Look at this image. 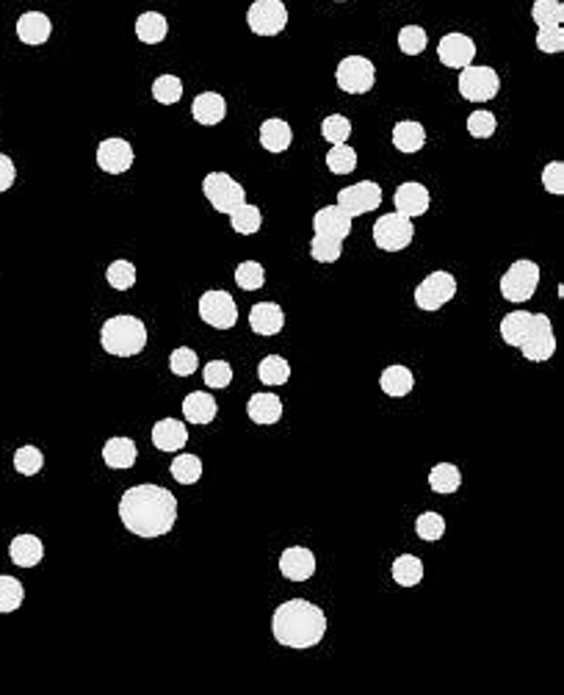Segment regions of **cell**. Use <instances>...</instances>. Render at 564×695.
I'll use <instances>...</instances> for the list:
<instances>
[{
	"instance_id": "603a6c76",
	"label": "cell",
	"mask_w": 564,
	"mask_h": 695,
	"mask_svg": "<svg viewBox=\"0 0 564 695\" xmlns=\"http://www.w3.org/2000/svg\"><path fill=\"white\" fill-rule=\"evenodd\" d=\"M9 557L17 568H34L44 557V546L36 534H17L9 546Z\"/></svg>"
},
{
	"instance_id": "ee69618b",
	"label": "cell",
	"mask_w": 564,
	"mask_h": 695,
	"mask_svg": "<svg viewBox=\"0 0 564 695\" xmlns=\"http://www.w3.org/2000/svg\"><path fill=\"white\" fill-rule=\"evenodd\" d=\"M169 368H172V374H178V377H191V374L199 368V357L194 349L178 347L172 355H169Z\"/></svg>"
},
{
	"instance_id": "8992f818",
	"label": "cell",
	"mask_w": 564,
	"mask_h": 695,
	"mask_svg": "<svg viewBox=\"0 0 564 695\" xmlns=\"http://www.w3.org/2000/svg\"><path fill=\"white\" fill-rule=\"evenodd\" d=\"M537 286H540V266L526 258L515 260L498 283L503 299H510V302H529L534 297Z\"/></svg>"
},
{
	"instance_id": "836d02e7",
	"label": "cell",
	"mask_w": 564,
	"mask_h": 695,
	"mask_svg": "<svg viewBox=\"0 0 564 695\" xmlns=\"http://www.w3.org/2000/svg\"><path fill=\"white\" fill-rule=\"evenodd\" d=\"M326 167L335 175H352L357 170V150L344 144H332V150L326 152Z\"/></svg>"
},
{
	"instance_id": "8d00e7d4",
	"label": "cell",
	"mask_w": 564,
	"mask_h": 695,
	"mask_svg": "<svg viewBox=\"0 0 564 695\" xmlns=\"http://www.w3.org/2000/svg\"><path fill=\"white\" fill-rule=\"evenodd\" d=\"M169 471H172V476L178 479L180 485H194V483H199V476H202V460L197 455H180V457L172 460Z\"/></svg>"
},
{
	"instance_id": "f546056e",
	"label": "cell",
	"mask_w": 564,
	"mask_h": 695,
	"mask_svg": "<svg viewBox=\"0 0 564 695\" xmlns=\"http://www.w3.org/2000/svg\"><path fill=\"white\" fill-rule=\"evenodd\" d=\"M460 485H462V474H460V468L454 463H437L429 471V488L434 494H442V496L457 494Z\"/></svg>"
},
{
	"instance_id": "681fc988",
	"label": "cell",
	"mask_w": 564,
	"mask_h": 695,
	"mask_svg": "<svg viewBox=\"0 0 564 695\" xmlns=\"http://www.w3.org/2000/svg\"><path fill=\"white\" fill-rule=\"evenodd\" d=\"M495 128H498V120H495V114L492 112H473L471 117H468V133L473 136V139H490L492 133H495Z\"/></svg>"
},
{
	"instance_id": "277c9868",
	"label": "cell",
	"mask_w": 564,
	"mask_h": 695,
	"mask_svg": "<svg viewBox=\"0 0 564 695\" xmlns=\"http://www.w3.org/2000/svg\"><path fill=\"white\" fill-rule=\"evenodd\" d=\"M100 347L114 357H133L147 347V328L136 316H114L100 330Z\"/></svg>"
},
{
	"instance_id": "4316f807",
	"label": "cell",
	"mask_w": 564,
	"mask_h": 695,
	"mask_svg": "<svg viewBox=\"0 0 564 695\" xmlns=\"http://www.w3.org/2000/svg\"><path fill=\"white\" fill-rule=\"evenodd\" d=\"M294 142V131L286 120H266L260 125V144L268 152H286Z\"/></svg>"
},
{
	"instance_id": "4fadbf2b",
	"label": "cell",
	"mask_w": 564,
	"mask_h": 695,
	"mask_svg": "<svg viewBox=\"0 0 564 695\" xmlns=\"http://www.w3.org/2000/svg\"><path fill=\"white\" fill-rule=\"evenodd\" d=\"M382 205V189L374 181H363L355 186H346L337 191V208L346 210L349 217H363V213H371Z\"/></svg>"
},
{
	"instance_id": "e0dca14e",
	"label": "cell",
	"mask_w": 564,
	"mask_h": 695,
	"mask_svg": "<svg viewBox=\"0 0 564 695\" xmlns=\"http://www.w3.org/2000/svg\"><path fill=\"white\" fill-rule=\"evenodd\" d=\"M393 202H396V210L404 213V217H423V213L429 210V189L423 183H415V181H407L396 189V194H393Z\"/></svg>"
},
{
	"instance_id": "4dcf8cb0",
	"label": "cell",
	"mask_w": 564,
	"mask_h": 695,
	"mask_svg": "<svg viewBox=\"0 0 564 695\" xmlns=\"http://www.w3.org/2000/svg\"><path fill=\"white\" fill-rule=\"evenodd\" d=\"M166 34H169V23H166V17H163L160 12H144V15H139V20H136V36H139L144 44H158V42L166 39Z\"/></svg>"
},
{
	"instance_id": "74e56055",
	"label": "cell",
	"mask_w": 564,
	"mask_h": 695,
	"mask_svg": "<svg viewBox=\"0 0 564 695\" xmlns=\"http://www.w3.org/2000/svg\"><path fill=\"white\" fill-rule=\"evenodd\" d=\"M341 255H344V241L341 239H329V236H321V233L313 236V241H310V258L313 260L335 263Z\"/></svg>"
},
{
	"instance_id": "9a60e30c",
	"label": "cell",
	"mask_w": 564,
	"mask_h": 695,
	"mask_svg": "<svg viewBox=\"0 0 564 695\" xmlns=\"http://www.w3.org/2000/svg\"><path fill=\"white\" fill-rule=\"evenodd\" d=\"M473 56H476V44L465 34H445L437 44L440 64H445L451 70H462L468 64H473Z\"/></svg>"
},
{
	"instance_id": "44dd1931",
	"label": "cell",
	"mask_w": 564,
	"mask_h": 695,
	"mask_svg": "<svg viewBox=\"0 0 564 695\" xmlns=\"http://www.w3.org/2000/svg\"><path fill=\"white\" fill-rule=\"evenodd\" d=\"M191 114L199 125H219L224 114H228V103H224L219 92H202L191 103Z\"/></svg>"
},
{
	"instance_id": "f35d334b",
	"label": "cell",
	"mask_w": 564,
	"mask_h": 695,
	"mask_svg": "<svg viewBox=\"0 0 564 695\" xmlns=\"http://www.w3.org/2000/svg\"><path fill=\"white\" fill-rule=\"evenodd\" d=\"M531 20H534L540 28L561 25V23H564V4H559V0H534Z\"/></svg>"
},
{
	"instance_id": "d6a6232c",
	"label": "cell",
	"mask_w": 564,
	"mask_h": 695,
	"mask_svg": "<svg viewBox=\"0 0 564 695\" xmlns=\"http://www.w3.org/2000/svg\"><path fill=\"white\" fill-rule=\"evenodd\" d=\"M230 222H233V230L238 236H252L263 225V213H260V208H255L249 202H241L238 208L230 210Z\"/></svg>"
},
{
	"instance_id": "b9f144b4",
	"label": "cell",
	"mask_w": 564,
	"mask_h": 695,
	"mask_svg": "<svg viewBox=\"0 0 564 695\" xmlns=\"http://www.w3.org/2000/svg\"><path fill=\"white\" fill-rule=\"evenodd\" d=\"M152 97L163 105H175L183 97V83L178 75H160L152 83Z\"/></svg>"
},
{
	"instance_id": "7c38bea8",
	"label": "cell",
	"mask_w": 564,
	"mask_h": 695,
	"mask_svg": "<svg viewBox=\"0 0 564 695\" xmlns=\"http://www.w3.org/2000/svg\"><path fill=\"white\" fill-rule=\"evenodd\" d=\"M457 86H460V94L465 100L487 103V100H492L501 92V78H498V73L492 67H473V64H468V67H462Z\"/></svg>"
},
{
	"instance_id": "7bdbcfd3",
	"label": "cell",
	"mask_w": 564,
	"mask_h": 695,
	"mask_svg": "<svg viewBox=\"0 0 564 695\" xmlns=\"http://www.w3.org/2000/svg\"><path fill=\"white\" fill-rule=\"evenodd\" d=\"M415 532H418V538L421 541H426V543H434V541H440L442 534H445V521H442V515L440 513H423V515H418V521H415Z\"/></svg>"
},
{
	"instance_id": "8fae6325",
	"label": "cell",
	"mask_w": 564,
	"mask_h": 695,
	"mask_svg": "<svg viewBox=\"0 0 564 695\" xmlns=\"http://www.w3.org/2000/svg\"><path fill=\"white\" fill-rule=\"evenodd\" d=\"M247 25L258 36H277L288 25V9L282 0H255L247 12Z\"/></svg>"
},
{
	"instance_id": "e575fe53",
	"label": "cell",
	"mask_w": 564,
	"mask_h": 695,
	"mask_svg": "<svg viewBox=\"0 0 564 695\" xmlns=\"http://www.w3.org/2000/svg\"><path fill=\"white\" fill-rule=\"evenodd\" d=\"M23 602H25V587H23V582L15 579V576H4V573H0V615L20 610Z\"/></svg>"
},
{
	"instance_id": "d6986e66",
	"label": "cell",
	"mask_w": 564,
	"mask_h": 695,
	"mask_svg": "<svg viewBox=\"0 0 564 695\" xmlns=\"http://www.w3.org/2000/svg\"><path fill=\"white\" fill-rule=\"evenodd\" d=\"M152 444L160 452H180L189 444V430L186 424L178 418H160L152 426Z\"/></svg>"
},
{
	"instance_id": "52a82bcc",
	"label": "cell",
	"mask_w": 564,
	"mask_h": 695,
	"mask_svg": "<svg viewBox=\"0 0 564 695\" xmlns=\"http://www.w3.org/2000/svg\"><path fill=\"white\" fill-rule=\"evenodd\" d=\"M202 194L219 213H230L241 202H247V191L228 172H208L202 181Z\"/></svg>"
},
{
	"instance_id": "2e32d148",
	"label": "cell",
	"mask_w": 564,
	"mask_h": 695,
	"mask_svg": "<svg viewBox=\"0 0 564 695\" xmlns=\"http://www.w3.org/2000/svg\"><path fill=\"white\" fill-rule=\"evenodd\" d=\"M279 573L288 582H307L316 573V557L305 546H291L279 557Z\"/></svg>"
},
{
	"instance_id": "ac0fdd59",
	"label": "cell",
	"mask_w": 564,
	"mask_h": 695,
	"mask_svg": "<svg viewBox=\"0 0 564 695\" xmlns=\"http://www.w3.org/2000/svg\"><path fill=\"white\" fill-rule=\"evenodd\" d=\"M313 230L321 233V236H329V239H346L352 233V217L346 210H341L337 205H326L321 210H316L313 217Z\"/></svg>"
},
{
	"instance_id": "7dc6e473",
	"label": "cell",
	"mask_w": 564,
	"mask_h": 695,
	"mask_svg": "<svg viewBox=\"0 0 564 695\" xmlns=\"http://www.w3.org/2000/svg\"><path fill=\"white\" fill-rule=\"evenodd\" d=\"M399 50L407 56H418L426 50V31L421 25H404L399 31Z\"/></svg>"
},
{
	"instance_id": "816d5d0a",
	"label": "cell",
	"mask_w": 564,
	"mask_h": 695,
	"mask_svg": "<svg viewBox=\"0 0 564 695\" xmlns=\"http://www.w3.org/2000/svg\"><path fill=\"white\" fill-rule=\"evenodd\" d=\"M542 186L550 194H564V164L561 162H550L542 170Z\"/></svg>"
},
{
	"instance_id": "cb8c5ba5",
	"label": "cell",
	"mask_w": 564,
	"mask_h": 695,
	"mask_svg": "<svg viewBox=\"0 0 564 695\" xmlns=\"http://www.w3.org/2000/svg\"><path fill=\"white\" fill-rule=\"evenodd\" d=\"M247 413L255 424L271 426L282 418V399L274 394H252L247 402Z\"/></svg>"
},
{
	"instance_id": "9c48e42d",
	"label": "cell",
	"mask_w": 564,
	"mask_h": 695,
	"mask_svg": "<svg viewBox=\"0 0 564 695\" xmlns=\"http://www.w3.org/2000/svg\"><path fill=\"white\" fill-rule=\"evenodd\" d=\"M335 81L346 94H365L376 83V67L365 56H346L335 70Z\"/></svg>"
},
{
	"instance_id": "db71d44e",
	"label": "cell",
	"mask_w": 564,
	"mask_h": 695,
	"mask_svg": "<svg viewBox=\"0 0 564 695\" xmlns=\"http://www.w3.org/2000/svg\"><path fill=\"white\" fill-rule=\"evenodd\" d=\"M337 4H344V0H337Z\"/></svg>"
},
{
	"instance_id": "f5cc1de1",
	"label": "cell",
	"mask_w": 564,
	"mask_h": 695,
	"mask_svg": "<svg viewBox=\"0 0 564 695\" xmlns=\"http://www.w3.org/2000/svg\"><path fill=\"white\" fill-rule=\"evenodd\" d=\"M15 181H17V170H15V162L9 155H4L0 152V194L4 191H9L12 186H15Z\"/></svg>"
},
{
	"instance_id": "5b68a950",
	"label": "cell",
	"mask_w": 564,
	"mask_h": 695,
	"mask_svg": "<svg viewBox=\"0 0 564 695\" xmlns=\"http://www.w3.org/2000/svg\"><path fill=\"white\" fill-rule=\"evenodd\" d=\"M415 236V225L404 213H384L374 222V244L382 252H402L413 244Z\"/></svg>"
},
{
	"instance_id": "d590c367",
	"label": "cell",
	"mask_w": 564,
	"mask_h": 695,
	"mask_svg": "<svg viewBox=\"0 0 564 695\" xmlns=\"http://www.w3.org/2000/svg\"><path fill=\"white\" fill-rule=\"evenodd\" d=\"M393 579L402 587H415L423 579V563L415 554H402L393 563Z\"/></svg>"
},
{
	"instance_id": "60d3db41",
	"label": "cell",
	"mask_w": 564,
	"mask_h": 695,
	"mask_svg": "<svg viewBox=\"0 0 564 695\" xmlns=\"http://www.w3.org/2000/svg\"><path fill=\"white\" fill-rule=\"evenodd\" d=\"M236 283L244 291H258L266 283V269L258 260H244V263H238V269H236Z\"/></svg>"
},
{
	"instance_id": "484cf974",
	"label": "cell",
	"mask_w": 564,
	"mask_h": 695,
	"mask_svg": "<svg viewBox=\"0 0 564 695\" xmlns=\"http://www.w3.org/2000/svg\"><path fill=\"white\" fill-rule=\"evenodd\" d=\"M102 460L114 471H128L136 463V444L131 438H108L102 446Z\"/></svg>"
},
{
	"instance_id": "30bf717a",
	"label": "cell",
	"mask_w": 564,
	"mask_h": 695,
	"mask_svg": "<svg viewBox=\"0 0 564 695\" xmlns=\"http://www.w3.org/2000/svg\"><path fill=\"white\" fill-rule=\"evenodd\" d=\"M457 297V278L451 272H432L429 278L421 280V286L415 289V305L426 313L440 310L445 302H451Z\"/></svg>"
},
{
	"instance_id": "bcb514c9",
	"label": "cell",
	"mask_w": 564,
	"mask_h": 695,
	"mask_svg": "<svg viewBox=\"0 0 564 695\" xmlns=\"http://www.w3.org/2000/svg\"><path fill=\"white\" fill-rule=\"evenodd\" d=\"M42 465H44V455H42L36 446H20V449L15 452V468H17L23 476L39 474Z\"/></svg>"
},
{
	"instance_id": "7a4b0ae2",
	"label": "cell",
	"mask_w": 564,
	"mask_h": 695,
	"mask_svg": "<svg viewBox=\"0 0 564 695\" xmlns=\"http://www.w3.org/2000/svg\"><path fill=\"white\" fill-rule=\"evenodd\" d=\"M271 634L286 649H313L326 634V615L305 599L282 602L271 615Z\"/></svg>"
},
{
	"instance_id": "f6af8a7d",
	"label": "cell",
	"mask_w": 564,
	"mask_h": 695,
	"mask_svg": "<svg viewBox=\"0 0 564 695\" xmlns=\"http://www.w3.org/2000/svg\"><path fill=\"white\" fill-rule=\"evenodd\" d=\"M321 136L332 144H344L352 136V122L344 114H332L321 122Z\"/></svg>"
},
{
	"instance_id": "7402d4cb",
	"label": "cell",
	"mask_w": 564,
	"mask_h": 695,
	"mask_svg": "<svg viewBox=\"0 0 564 695\" xmlns=\"http://www.w3.org/2000/svg\"><path fill=\"white\" fill-rule=\"evenodd\" d=\"M53 34V25H50V17L42 15V12H25L20 20H17V36L20 42L36 47V44H44Z\"/></svg>"
},
{
	"instance_id": "ab89813d",
	"label": "cell",
	"mask_w": 564,
	"mask_h": 695,
	"mask_svg": "<svg viewBox=\"0 0 564 695\" xmlns=\"http://www.w3.org/2000/svg\"><path fill=\"white\" fill-rule=\"evenodd\" d=\"M105 280H108V286L111 289H117V291H128V289H133V283H136V266L131 263V260H114L105 269Z\"/></svg>"
},
{
	"instance_id": "3957f363",
	"label": "cell",
	"mask_w": 564,
	"mask_h": 695,
	"mask_svg": "<svg viewBox=\"0 0 564 695\" xmlns=\"http://www.w3.org/2000/svg\"><path fill=\"white\" fill-rule=\"evenodd\" d=\"M501 338L518 347L523 352L526 360L531 363H545L553 357L556 352V336H553V325L550 318L542 313H529V310H515L506 313L501 318Z\"/></svg>"
},
{
	"instance_id": "c3c4849f",
	"label": "cell",
	"mask_w": 564,
	"mask_h": 695,
	"mask_svg": "<svg viewBox=\"0 0 564 695\" xmlns=\"http://www.w3.org/2000/svg\"><path fill=\"white\" fill-rule=\"evenodd\" d=\"M202 377H205L208 388H228L233 383V368H230V363H224V360H210L202 368Z\"/></svg>"
},
{
	"instance_id": "f907efd6",
	"label": "cell",
	"mask_w": 564,
	"mask_h": 695,
	"mask_svg": "<svg viewBox=\"0 0 564 695\" xmlns=\"http://www.w3.org/2000/svg\"><path fill=\"white\" fill-rule=\"evenodd\" d=\"M537 47L542 53H561L564 50V28L561 25H548L537 31Z\"/></svg>"
},
{
	"instance_id": "d4e9b609",
	"label": "cell",
	"mask_w": 564,
	"mask_h": 695,
	"mask_svg": "<svg viewBox=\"0 0 564 695\" xmlns=\"http://www.w3.org/2000/svg\"><path fill=\"white\" fill-rule=\"evenodd\" d=\"M216 413H219V405H216V399L210 396V394H205V391H191L186 399H183V416H186V421H191V424H210L213 418H216Z\"/></svg>"
},
{
	"instance_id": "6da1fadb",
	"label": "cell",
	"mask_w": 564,
	"mask_h": 695,
	"mask_svg": "<svg viewBox=\"0 0 564 695\" xmlns=\"http://www.w3.org/2000/svg\"><path fill=\"white\" fill-rule=\"evenodd\" d=\"M120 521L136 538H163L178 521V499L160 485H133L120 499Z\"/></svg>"
},
{
	"instance_id": "5bb4252c",
	"label": "cell",
	"mask_w": 564,
	"mask_h": 695,
	"mask_svg": "<svg viewBox=\"0 0 564 695\" xmlns=\"http://www.w3.org/2000/svg\"><path fill=\"white\" fill-rule=\"evenodd\" d=\"M97 167L108 175H122L133 167V147L125 139H102L97 147Z\"/></svg>"
},
{
	"instance_id": "f1b7e54d",
	"label": "cell",
	"mask_w": 564,
	"mask_h": 695,
	"mask_svg": "<svg viewBox=\"0 0 564 695\" xmlns=\"http://www.w3.org/2000/svg\"><path fill=\"white\" fill-rule=\"evenodd\" d=\"M423 144H426V131L421 122L404 120V122H396V128H393V147L399 152H418Z\"/></svg>"
},
{
	"instance_id": "83f0119b",
	"label": "cell",
	"mask_w": 564,
	"mask_h": 695,
	"mask_svg": "<svg viewBox=\"0 0 564 695\" xmlns=\"http://www.w3.org/2000/svg\"><path fill=\"white\" fill-rule=\"evenodd\" d=\"M379 386H382V391L387 396H396L399 399V396H407L413 391L415 377H413V371L407 366H387L382 371V377H379Z\"/></svg>"
},
{
	"instance_id": "ba28073f",
	"label": "cell",
	"mask_w": 564,
	"mask_h": 695,
	"mask_svg": "<svg viewBox=\"0 0 564 695\" xmlns=\"http://www.w3.org/2000/svg\"><path fill=\"white\" fill-rule=\"evenodd\" d=\"M199 318L216 330H230L238 322V305L228 291H221V289L205 291L199 297Z\"/></svg>"
},
{
	"instance_id": "ffe728a7",
	"label": "cell",
	"mask_w": 564,
	"mask_h": 695,
	"mask_svg": "<svg viewBox=\"0 0 564 695\" xmlns=\"http://www.w3.org/2000/svg\"><path fill=\"white\" fill-rule=\"evenodd\" d=\"M249 328L266 338L277 336L282 328H286V313H282V308L277 302H258L249 310Z\"/></svg>"
},
{
	"instance_id": "1f68e13d",
	"label": "cell",
	"mask_w": 564,
	"mask_h": 695,
	"mask_svg": "<svg viewBox=\"0 0 564 695\" xmlns=\"http://www.w3.org/2000/svg\"><path fill=\"white\" fill-rule=\"evenodd\" d=\"M258 377H260L263 386H286V383L291 380V366H288L286 357L268 355V357H263L260 366H258Z\"/></svg>"
}]
</instances>
